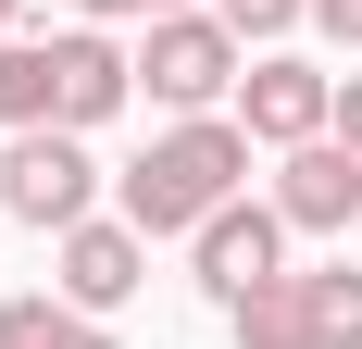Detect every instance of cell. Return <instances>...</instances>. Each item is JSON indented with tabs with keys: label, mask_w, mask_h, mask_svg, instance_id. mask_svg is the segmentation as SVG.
Wrapping results in <instances>:
<instances>
[{
	"label": "cell",
	"mask_w": 362,
	"mask_h": 349,
	"mask_svg": "<svg viewBox=\"0 0 362 349\" xmlns=\"http://www.w3.org/2000/svg\"><path fill=\"white\" fill-rule=\"evenodd\" d=\"M238 174H250V125L187 112L175 138H150L138 162H125V225H138V237H200V225L238 200Z\"/></svg>",
	"instance_id": "obj_1"
},
{
	"label": "cell",
	"mask_w": 362,
	"mask_h": 349,
	"mask_svg": "<svg viewBox=\"0 0 362 349\" xmlns=\"http://www.w3.org/2000/svg\"><path fill=\"white\" fill-rule=\"evenodd\" d=\"M88 200H100V162H88V138H75V125H25V138L0 150V212H13V225L75 237V225H88Z\"/></svg>",
	"instance_id": "obj_2"
},
{
	"label": "cell",
	"mask_w": 362,
	"mask_h": 349,
	"mask_svg": "<svg viewBox=\"0 0 362 349\" xmlns=\"http://www.w3.org/2000/svg\"><path fill=\"white\" fill-rule=\"evenodd\" d=\"M138 88H150L163 112H213L225 88H238V25H225V13H150Z\"/></svg>",
	"instance_id": "obj_3"
},
{
	"label": "cell",
	"mask_w": 362,
	"mask_h": 349,
	"mask_svg": "<svg viewBox=\"0 0 362 349\" xmlns=\"http://www.w3.org/2000/svg\"><path fill=\"white\" fill-rule=\"evenodd\" d=\"M187 249H200V287H213L225 312H238L262 275H288V262H275V249H288V212H275V200H225V212H213V225H200Z\"/></svg>",
	"instance_id": "obj_4"
},
{
	"label": "cell",
	"mask_w": 362,
	"mask_h": 349,
	"mask_svg": "<svg viewBox=\"0 0 362 349\" xmlns=\"http://www.w3.org/2000/svg\"><path fill=\"white\" fill-rule=\"evenodd\" d=\"M238 125H250L262 150L337 138V75H313V63H250V75H238Z\"/></svg>",
	"instance_id": "obj_5"
},
{
	"label": "cell",
	"mask_w": 362,
	"mask_h": 349,
	"mask_svg": "<svg viewBox=\"0 0 362 349\" xmlns=\"http://www.w3.org/2000/svg\"><path fill=\"white\" fill-rule=\"evenodd\" d=\"M275 212H288L300 237H337V225L362 212V150L350 138H300L288 162H275Z\"/></svg>",
	"instance_id": "obj_6"
},
{
	"label": "cell",
	"mask_w": 362,
	"mask_h": 349,
	"mask_svg": "<svg viewBox=\"0 0 362 349\" xmlns=\"http://www.w3.org/2000/svg\"><path fill=\"white\" fill-rule=\"evenodd\" d=\"M138 287H150V237H138V225H100V212H88V225L63 237V300H75V312H125Z\"/></svg>",
	"instance_id": "obj_7"
},
{
	"label": "cell",
	"mask_w": 362,
	"mask_h": 349,
	"mask_svg": "<svg viewBox=\"0 0 362 349\" xmlns=\"http://www.w3.org/2000/svg\"><path fill=\"white\" fill-rule=\"evenodd\" d=\"M50 63H63V125L75 138H88V125H112V112H125V88H138V63H125V50H112V37H50Z\"/></svg>",
	"instance_id": "obj_8"
},
{
	"label": "cell",
	"mask_w": 362,
	"mask_h": 349,
	"mask_svg": "<svg viewBox=\"0 0 362 349\" xmlns=\"http://www.w3.org/2000/svg\"><path fill=\"white\" fill-rule=\"evenodd\" d=\"M0 125L25 138V125H63V63H50V37H0Z\"/></svg>",
	"instance_id": "obj_9"
},
{
	"label": "cell",
	"mask_w": 362,
	"mask_h": 349,
	"mask_svg": "<svg viewBox=\"0 0 362 349\" xmlns=\"http://www.w3.org/2000/svg\"><path fill=\"white\" fill-rule=\"evenodd\" d=\"M225 324H238V349H325V337H313V300H300V275H262Z\"/></svg>",
	"instance_id": "obj_10"
},
{
	"label": "cell",
	"mask_w": 362,
	"mask_h": 349,
	"mask_svg": "<svg viewBox=\"0 0 362 349\" xmlns=\"http://www.w3.org/2000/svg\"><path fill=\"white\" fill-rule=\"evenodd\" d=\"M300 300H313V337H325V349H362V275H350V262H313Z\"/></svg>",
	"instance_id": "obj_11"
},
{
	"label": "cell",
	"mask_w": 362,
	"mask_h": 349,
	"mask_svg": "<svg viewBox=\"0 0 362 349\" xmlns=\"http://www.w3.org/2000/svg\"><path fill=\"white\" fill-rule=\"evenodd\" d=\"M63 324H75V300H63V287H37V300H0V349H63Z\"/></svg>",
	"instance_id": "obj_12"
},
{
	"label": "cell",
	"mask_w": 362,
	"mask_h": 349,
	"mask_svg": "<svg viewBox=\"0 0 362 349\" xmlns=\"http://www.w3.org/2000/svg\"><path fill=\"white\" fill-rule=\"evenodd\" d=\"M213 13H225V25H238V37H288L300 13H313V0H213Z\"/></svg>",
	"instance_id": "obj_13"
},
{
	"label": "cell",
	"mask_w": 362,
	"mask_h": 349,
	"mask_svg": "<svg viewBox=\"0 0 362 349\" xmlns=\"http://www.w3.org/2000/svg\"><path fill=\"white\" fill-rule=\"evenodd\" d=\"M313 25H325L337 50H362V0H313Z\"/></svg>",
	"instance_id": "obj_14"
},
{
	"label": "cell",
	"mask_w": 362,
	"mask_h": 349,
	"mask_svg": "<svg viewBox=\"0 0 362 349\" xmlns=\"http://www.w3.org/2000/svg\"><path fill=\"white\" fill-rule=\"evenodd\" d=\"M88 25H125V13H187V0H75Z\"/></svg>",
	"instance_id": "obj_15"
},
{
	"label": "cell",
	"mask_w": 362,
	"mask_h": 349,
	"mask_svg": "<svg viewBox=\"0 0 362 349\" xmlns=\"http://www.w3.org/2000/svg\"><path fill=\"white\" fill-rule=\"evenodd\" d=\"M337 138L362 150V75H350V88H337Z\"/></svg>",
	"instance_id": "obj_16"
},
{
	"label": "cell",
	"mask_w": 362,
	"mask_h": 349,
	"mask_svg": "<svg viewBox=\"0 0 362 349\" xmlns=\"http://www.w3.org/2000/svg\"><path fill=\"white\" fill-rule=\"evenodd\" d=\"M63 349H125V337H100V312H75V324H63Z\"/></svg>",
	"instance_id": "obj_17"
},
{
	"label": "cell",
	"mask_w": 362,
	"mask_h": 349,
	"mask_svg": "<svg viewBox=\"0 0 362 349\" xmlns=\"http://www.w3.org/2000/svg\"><path fill=\"white\" fill-rule=\"evenodd\" d=\"M13 25H25V0H0V37H13Z\"/></svg>",
	"instance_id": "obj_18"
}]
</instances>
